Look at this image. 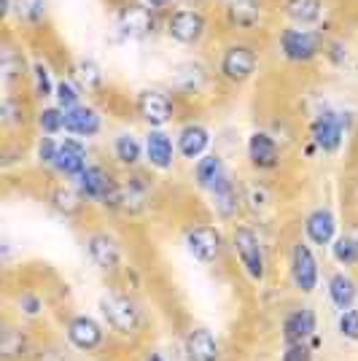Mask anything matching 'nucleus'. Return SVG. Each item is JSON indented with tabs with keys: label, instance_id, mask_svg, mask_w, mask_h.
Returning a JSON list of instances; mask_svg holds the SVG:
<instances>
[{
	"label": "nucleus",
	"instance_id": "nucleus-1",
	"mask_svg": "<svg viewBox=\"0 0 358 361\" xmlns=\"http://www.w3.org/2000/svg\"><path fill=\"white\" fill-rule=\"evenodd\" d=\"M97 310H100V318L105 321L113 343H124V345L137 343V340H143V334L149 329V316H146L143 305L137 302L135 294L119 286L105 288L97 300Z\"/></svg>",
	"mask_w": 358,
	"mask_h": 361
},
{
	"label": "nucleus",
	"instance_id": "nucleus-2",
	"mask_svg": "<svg viewBox=\"0 0 358 361\" xmlns=\"http://www.w3.org/2000/svg\"><path fill=\"white\" fill-rule=\"evenodd\" d=\"M229 254L237 264L240 275L251 283V286H264L269 281V248L261 232L254 224L237 221L229 229Z\"/></svg>",
	"mask_w": 358,
	"mask_h": 361
},
{
	"label": "nucleus",
	"instance_id": "nucleus-3",
	"mask_svg": "<svg viewBox=\"0 0 358 361\" xmlns=\"http://www.w3.org/2000/svg\"><path fill=\"white\" fill-rule=\"evenodd\" d=\"M60 334L62 343L73 353H81V356H103L105 348L113 343L105 321L100 316H92V313L65 316L60 324Z\"/></svg>",
	"mask_w": 358,
	"mask_h": 361
},
{
	"label": "nucleus",
	"instance_id": "nucleus-4",
	"mask_svg": "<svg viewBox=\"0 0 358 361\" xmlns=\"http://www.w3.org/2000/svg\"><path fill=\"white\" fill-rule=\"evenodd\" d=\"M285 270H288V283L297 291L299 297H313L321 288L323 270H321V259L315 254V245L297 238L288 243L285 251Z\"/></svg>",
	"mask_w": 358,
	"mask_h": 361
},
{
	"label": "nucleus",
	"instance_id": "nucleus-5",
	"mask_svg": "<svg viewBox=\"0 0 358 361\" xmlns=\"http://www.w3.org/2000/svg\"><path fill=\"white\" fill-rule=\"evenodd\" d=\"M151 192H154V183L143 173V167L132 170L124 178H119L116 189L103 202V211L116 213V216H127V219H140L143 213L149 211Z\"/></svg>",
	"mask_w": 358,
	"mask_h": 361
},
{
	"label": "nucleus",
	"instance_id": "nucleus-6",
	"mask_svg": "<svg viewBox=\"0 0 358 361\" xmlns=\"http://www.w3.org/2000/svg\"><path fill=\"white\" fill-rule=\"evenodd\" d=\"M183 248L197 264L216 267V264H221L224 254L229 251V235H224V229L218 224L195 221L183 229Z\"/></svg>",
	"mask_w": 358,
	"mask_h": 361
},
{
	"label": "nucleus",
	"instance_id": "nucleus-7",
	"mask_svg": "<svg viewBox=\"0 0 358 361\" xmlns=\"http://www.w3.org/2000/svg\"><path fill=\"white\" fill-rule=\"evenodd\" d=\"M347 124H350V116L345 111H334V108L318 111L310 119V124H307L310 143L318 149V154L334 157L337 151L342 149L345 137H347Z\"/></svg>",
	"mask_w": 358,
	"mask_h": 361
},
{
	"label": "nucleus",
	"instance_id": "nucleus-8",
	"mask_svg": "<svg viewBox=\"0 0 358 361\" xmlns=\"http://www.w3.org/2000/svg\"><path fill=\"white\" fill-rule=\"evenodd\" d=\"M84 251L94 264V270H100L103 275H119L124 267V245L111 229L103 226L90 229L84 235Z\"/></svg>",
	"mask_w": 358,
	"mask_h": 361
},
{
	"label": "nucleus",
	"instance_id": "nucleus-9",
	"mask_svg": "<svg viewBox=\"0 0 358 361\" xmlns=\"http://www.w3.org/2000/svg\"><path fill=\"white\" fill-rule=\"evenodd\" d=\"M278 49H280V57L285 62H291V65H310V62L323 54V38L315 30L288 25L278 35Z\"/></svg>",
	"mask_w": 358,
	"mask_h": 361
},
{
	"label": "nucleus",
	"instance_id": "nucleus-10",
	"mask_svg": "<svg viewBox=\"0 0 358 361\" xmlns=\"http://www.w3.org/2000/svg\"><path fill=\"white\" fill-rule=\"evenodd\" d=\"M175 97L164 90H140L135 94V116L149 130H167L175 121Z\"/></svg>",
	"mask_w": 358,
	"mask_h": 361
},
{
	"label": "nucleus",
	"instance_id": "nucleus-11",
	"mask_svg": "<svg viewBox=\"0 0 358 361\" xmlns=\"http://www.w3.org/2000/svg\"><path fill=\"white\" fill-rule=\"evenodd\" d=\"M164 32L170 41L180 46H197L208 35V14L195 6L173 8L164 19Z\"/></svg>",
	"mask_w": 358,
	"mask_h": 361
},
{
	"label": "nucleus",
	"instance_id": "nucleus-12",
	"mask_svg": "<svg viewBox=\"0 0 358 361\" xmlns=\"http://www.w3.org/2000/svg\"><path fill=\"white\" fill-rule=\"evenodd\" d=\"M256 71H259V54H256L254 46L242 44V41L224 46L221 60H218L221 81L232 84V87H242V84H248L254 78Z\"/></svg>",
	"mask_w": 358,
	"mask_h": 361
},
{
	"label": "nucleus",
	"instance_id": "nucleus-13",
	"mask_svg": "<svg viewBox=\"0 0 358 361\" xmlns=\"http://www.w3.org/2000/svg\"><path fill=\"white\" fill-rule=\"evenodd\" d=\"M41 348L32 337V329L27 324H19L11 316L3 321L0 331V359L3 361H35Z\"/></svg>",
	"mask_w": 358,
	"mask_h": 361
},
{
	"label": "nucleus",
	"instance_id": "nucleus-14",
	"mask_svg": "<svg viewBox=\"0 0 358 361\" xmlns=\"http://www.w3.org/2000/svg\"><path fill=\"white\" fill-rule=\"evenodd\" d=\"M210 211L216 213V219L221 224H237L240 216L245 213V202H242V180H237L232 173H226L208 192Z\"/></svg>",
	"mask_w": 358,
	"mask_h": 361
},
{
	"label": "nucleus",
	"instance_id": "nucleus-15",
	"mask_svg": "<svg viewBox=\"0 0 358 361\" xmlns=\"http://www.w3.org/2000/svg\"><path fill=\"white\" fill-rule=\"evenodd\" d=\"M180 353L186 361H224V343L205 324H192L180 334Z\"/></svg>",
	"mask_w": 358,
	"mask_h": 361
},
{
	"label": "nucleus",
	"instance_id": "nucleus-16",
	"mask_svg": "<svg viewBox=\"0 0 358 361\" xmlns=\"http://www.w3.org/2000/svg\"><path fill=\"white\" fill-rule=\"evenodd\" d=\"M321 321L310 305H291L280 316L278 334H280V345H297V343H310L321 331Z\"/></svg>",
	"mask_w": 358,
	"mask_h": 361
},
{
	"label": "nucleus",
	"instance_id": "nucleus-17",
	"mask_svg": "<svg viewBox=\"0 0 358 361\" xmlns=\"http://www.w3.org/2000/svg\"><path fill=\"white\" fill-rule=\"evenodd\" d=\"M245 159L256 173H275L283 162V149L269 130H254L245 140Z\"/></svg>",
	"mask_w": 358,
	"mask_h": 361
},
{
	"label": "nucleus",
	"instance_id": "nucleus-18",
	"mask_svg": "<svg viewBox=\"0 0 358 361\" xmlns=\"http://www.w3.org/2000/svg\"><path fill=\"white\" fill-rule=\"evenodd\" d=\"M119 178L113 176L111 167L100 165V162H90V167L73 180V186L78 189V195L87 200V205L103 208V202L111 197V192L116 189Z\"/></svg>",
	"mask_w": 358,
	"mask_h": 361
},
{
	"label": "nucleus",
	"instance_id": "nucleus-19",
	"mask_svg": "<svg viewBox=\"0 0 358 361\" xmlns=\"http://www.w3.org/2000/svg\"><path fill=\"white\" fill-rule=\"evenodd\" d=\"M146 143V170L149 173H173L178 165V146L175 135H170L167 130H149L143 135Z\"/></svg>",
	"mask_w": 358,
	"mask_h": 361
},
{
	"label": "nucleus",
	"instance_id": "nucleus-20",
	"mask_svg": "<svg viewBox=\"0 0 358 361\" xmlns=\"http://www.w3.org/2000/svg\"><path fill=\"white\" fill-rule=\"evenodd\" d=\"M302 235L315 248H328L340 235V219L328 205H315L302 219Z\"/></svg>",
	"mask_w": 358,
	"mask_h": 361
},
{
	"label": "nucleus",
	"instance_id": "nucleus-21",
	"mask_svg": "<svg viewBox=\"0 0 358 361\" xmlns=\"http://www.w3.org/2000/svg\"><path fill=\"white\" fill-rule=\"evenodd\" d=\"M92 162V154H90V146H87V140H81V137H73V135H65L60 137V151H57V162H54V176L57 178H65L73 183Z\"/></svg>",
	"mask_w": 358,
	"mask_h": 361
},
{
	"label": "nucleus",
	"instance_id": "nucleus-22",
	"mask_svg": "<svg viewBox=\"0 0 358 361\" xmlns=\"http://www.w3.org/2000/svg\"><path fill=\"white\" fill-rule=\"evenodd\" d=\"M175 146H178V157L195 165L197 159H202L205 154H210L213 146V130L205 121L189 119L183 121L175 130Z\"/></svg>",
	"mask_w": 358,
	"mask_h": 361
},
{
	"label": "nucleus",
	"instance_id": "nucleus-23",
	"mask_svg": "<svg viewBox=\"0 0 358 361\" xmlns=\"http://www.w3.org/2000/svg\"><path fill=\"white\" fill-rule=\"evenodd\" d=\"M111 162L119 170H124V173L146 167V143H143V135H137L132 130H119L116 135L111 137Z\"/></svg>",
	"mask_w": 358,
	"mask_h": 361
},
{
	"label": "nucleus",
	"instance_id": "nucleus-24",
	"mask_svg": "<svg viewBox=\"0 0 358 361\" xmlns=\"http://www.w3.org/2000/svg\"><path fill=\"white\" fill-rule=\"evenodd\" d=\"M105 130L103 111L92 103H81V106L65 111V135L81 137V140H94L100 137Z\"/></svg>",
	"mask_w": 358,
	"mask_h": 361
},
{
	"label": "nucleus",
	"instance_id": "nucleus-25",
	"mask_svg": "<svg viewBox=\"0 0 358 361\" xmlns=\"http://www.w3.org/2000/svg\"><path fill=\"white\" fill-rule=\"evenodd\" d=\"M49 300L38 288H16L11 297V318L27 326H38L41 321L49 318Z\"/></svg>",
	"mask_w": 358,
	"mask_h": 361
},
{
	"label": "nucleus",
	"instance_id": "nucleus-26",
	"mask_svg": "<svg viewBox=\"0 0 358 361\" xmlns=\"http://www.w3.org/2000/svg\"><path fill=\"white\" fill-rule=\"evenodd\" d=\"M326 302L340 313L358 305V278L353 270H334L326 275Z\"/></svg>",
	"mask_w": 358,
	"mask_h": 361
},
{
	"label": "nucleus",
	"instance_id": "nucleus-27",
	"mask_svg": "<svg viewBox=\"0 0 358 361\" xmlns=\"http://www.w3.org/2000/svg\"><path fill=\"white\" fill-rule=\"evenodd\" d=\"M210 75L199 62H183L170 75V90L173 97H197L208 87Z\"/></svg>",
	"mask_w": 358,
	"mask_h": 361
},
{
	"label": "nucleus",
	"instance_id": "nucleus-28",
	"mask_svg": "<svg viewBox=\"0 0 358 361\" xmlns=\"http://www.w3.org/2000/svg\"><path fill=\"white\" fill-rule=\"evenodd\" d=\"M49 205H51V211L60 213L62 219H68V221L81 219L84 211L90 208V205H87V200L78 195V189H75L70 180H68V183H57V186H51V192H49Z\"/></svg>",
	"mask_w": 358,
	"mask_h": 361
},
{
	"label": "nucleus",
	"instance_id": "nucleus-29",
	"mask_svg": "<svg viewBox=\"0 0 358 361\" xmlns=\"http://www.w3.org/2000/svg\"><path fill=\"white\" fill-rule=\"evenodd\" d=\"M242 202L245 213L254 219H267L275 211V192L269 189L264 180H242Z\"/></svg>",
	"mask_w": 358,
	"mask_h": 361
},
{
	"label": "nucleus",
	"instance_id": "nucleus-30",
	"mask_svg": "<svg viewBox=\"0 0 358 361\" xmlns=\"http://www.w3.org/2000/svg\"><path fill=\"white\" fill-rule=\"evenodd\" d=\"M226 173H232V170L226 167V159L221 157V154L210 151V154H205L202 159H197V162H195L192 178H195V186H197V189L208 195L210 189H213V186H216L218 180L224 178Z\"/></svg>",
	"mask_w": 358,
	"mask_h": 361
},
{
	"label": "nucleus",
	"instance_id": "nucleus-31",
	"mask_svg": "<svg viewBox=\"0 0 358 361\" xmlns=\"http://www.w3.org/2000/svg\"><path fill=\"white\" fill-rule=\"evenodd\" d=\"M30 124L27 116V103L16 94V92H6L3 103H0V127L6 135H16Z\"/></svg>",
	"mask_w": 358,
	"mask_h": 361
},
{
	"label": "nucleus",
	"instance_id": "nucleus-32",
	"mask_svg": "<svg viewBox=\"0 0 358 361\" xmlns=\"http://www.w3.org/2000/svg\"><path fill=\"white\" fill-rule=\"evenodd\" d=\"M323 0H283L280 11L294 27H313L323 19Z\"/></svg>",
	"mask_w": 358,
	"mask_h": 361
},
{
	"label": "nucleus",
	"instance_id": "nucleus-33",
	"mask_svg": "<svg viewBox=\"0 0 358 361\" xmlns=\"http://www.w3.org/2000/svg\"><path fill=\"white\" fill-rule=\"evenodd\" d=\"M261 0H229L224 8L226 22L235 27V30H256L259 22H261Z\"/></svg>",
	"mask_w": 358,
	"mask_h": 361
},
{
	"label": "nucleus",
	"instance_id": "nucleus-34",
	"mask_svg": "<svg viewBox=\"0 0 358 361\" xmlns=\"http://www.w3.org/2000/svg\"><path fill=\"white\" fill-rule=\"evenodd\" d=\"M119 27L130 38H143L154 30V11L143 3H130L119 14Z\"/></svg>",
	"mask_w": 358,
	"mask_h": 361
},
{
	"label": "nucleus",
	"instance_id": "nucleus-35",
	"mask_svg": "<svg viewBox=\"0 0 358 361\" xmlns=\"http://www.w3.org/2000/svg\"><path fill=\"white\" fill-rule=\"evenodd\" d=\"M27 75H30V92L35 100H41V103L54 100V90H57V81H60V78H54L51 65H49L44 57H35V60H32Z\"/></svg>",
	"mask_w": 358,
	"mask_h": 361
},
{
	"label": "nucleus",
	"instance_id": "nucleus-36",
	"mask_svg": "<svg viewBox=\"0 0 358 361\" xmlns=\"http://www.w3.org/2000/svg\"><path fill=\"white\" fill-rule=\"evenodd\" d=\"M70 75L75 78V84L84 92H100L105 87V73L103 68L92 57H78L70 68Z\"/></svg>",
	"mask_w": 358,
	"mask_h": 361
},
{
	"label": "nucleus",
	"instance_id": "nucleus-37",
	"mask_svg": "<svg viewBox=\"0 0 358 361\" xmlns=\"http://www.w3.org/2000/svg\"><path fill=\"white\" fill-rule=\"evenodd\" d=\"M328 256L340 270H356L358 267V240L350 232H340L337 240L328 245Z\"/></svg>",
	"mask_w": 358,
	"mask_h": 361
},
{
	"label": "nucleus",
	"instance_id": "nucleus-38",
	"mask_svg": "<svg viewBox=\"0 0 358 361\" xmlns=\"http://www.w3.org/2000/svg\"><path fill=\"white\" fill-rule=\"evenodd\" d=\"M0 71H3L6 92H14L16 84L25 78V57H22L11 44H3V51H0Z\"/></svg>",
	"mask_w": 358,
	"mask_h": 361
},
{
	"label": "nucleus",
	"instance_id": "nucleus-39",
	"mask_svg": "<svg viewBox=\"0 0 358 361\" xmlns=\"http://www.w3.org/2000/svg\"><path fill=\"white\" fill-rule=\"evenodd\" d=\"M14 16L25 27H41L49 16V0H14Z\"/></svg>",
	"mask_w": 358,
	"mask_h": 361
},
{
	"label": "nucleus",
	"instance_id": "nucleus-40",
	"mask_svg": "<svg viewBox=\"0 0 358 361\" xmlns=\"http://www.w3.org/2000/svg\"><path fill=\"white\" fill-rule=\"evenodd\" d=\"M35 127H38V133L41 135H49V137H57V135H65V111L60 106H41L35 111Z\"/></svg>",
	"mask_w": 358,
	"mask_h": 361
},
{
	"label": "nucleus",
	"instance_id": "nucleus-41",
	"mask_svg": "<svg viewBox=\"0 0 358 361\" xmlns=\"http://www.w3.org/2000/svg\"><path fill=\"white\" fill-rule=\"evenodd\" d=\"M81 97H84V90L75 84L73 75H62L57 81V90H54V106H60L62 111H70V108L84 103Z\"/></svg>",
	"mask_w": 358,
	"mask_h": 361
},
{
	"label": "nucleus",
	"instance_id": "nucleus-42",
	"mask_svg": "<svg viewBox=\"0 0 358 361\" xmlns=\"http://www.w3.org/2000/svg\"><path fill=\"white\" fill-rule=\"evenodd\" d=\"M334 331L342 343H358V305L356 307H347V310H340L334 316Z\"/></svg>",
	"mask_w": 358,
	"mask_h": 361
},
{
	"label": "nucleus",
	"instance_id": "nucleus-43",
	"mask_svg": "<svg viewBox=\"0 0 358 361\" xmlns=\"http://www.w3.org/2000/svg\"><path fill=\"white\" fill-rule=\"evenodd\" d=\"M57 151H60V137H49V135H41L35 140V154H32V159H35V165L44 167V170H54V162H57Z\"/></svg>",
	"mask_w": 358,
	"mask_h": 361
},
{
	"label": "nucleus",
	"instance_id": "nucleus-44",
	"mask_svg": "<svg viewBox=\"0 0 358 361\" xmlns=\"http://www.w3.org/2000/svg\"><path fill=\"white\" fill-rule=\"evenodd\" d=\"M315 350L310 343H297V345H280L278 361H315Z\"/></svg>",
	"mask_w": 358,
	"mask_h": 361
},
{
	"label": "nucleus",
	"instance_id": "nucleus-45",
	"mask_svg": "<svg viewBox=\"0 0 358 361\" xmlns=\"http://www.w3.org/2000/svg\"><path fill=\"white\" fill-rule=\"evenodd\" d=\"M140 361H170V359L164 356L162 350H156V348H149V350L140 356Z\"/></svg>",
	"mask_w": 358,
	"mask_h": 361
},
{
	"label": "nucleus",
	"instance_id": "nucleus-46",
	"mask_svg": "<svg viewBox=\"0 0 358 361\" xmlns=\"http://www.w3.org/2000/svg\"><path fill=\"white\" fill-rule=\"evenodd\" d=\"M140 3H143V6H149L151 11H162V8H167L173 0H140Z\"/></svg>",
	"mask_w": 358,
	"mask_h": 361
},
{
	"label": "nucleus",
	"instance_id": "nucleus-47",
	"mask_svg": "<svg viewBox=\"0 0 358 361\" xmlns=\"http://www.w3.org/2000/svg\"><path fill=\"white\" fill-rule=\"evenodd\" d=\"M0 8H3V19L14 16V0H0Z\"/></svg>",
	"mask_w": 358,
	"mask_h": 361
},
{
	"label": "nucleus",
	"instance_id": "nucleus-48",
	"mask_svg": "<svg viewBox=\"0 0 358 361\" xmlns=\"http://www.w3.org/2000/svg\"><path fill=\"white\" fill-rule=\"evenodd\" d=\"M90 361H116V359H111V356H108V359H103V356H92Z\"/></svg>",
	"mask_w": 358,
	"mask_h": 361
},
{
	"label": "nucleus",
	"instance_id": "nucleus-49",
	"mask_svg": "<svg viewBox=\"0 0 358 361\" xmlns=\"http://www.w3.org/2000/svg\"><path fill=\"white\" fill-rule=\"evenodd\" d=\"M218 3H229V0H218Z\"/></svg>",
	"mask_w": 358,
	"mask_h": 361
},
{
	"label": "nucleus",
	"instance_id": "nucleus-50",
	"mask_svg": "<svg viewBox=\"0 0 358 361\" xmlns=\"http://www.w3.org/2000/svg\"><path fill=\"white\" fill-rule=\"evenodd\" d=\"M356 240H358V229H356Z\"/></svg>",
	"mask_w": 358,
	"mask_h": 361
}]
</instances>
